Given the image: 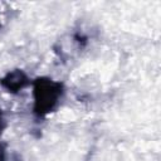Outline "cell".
Here are the masks:
<instances>
[{
  "instance_id": "cell-1",
  "label": "cell",
  "mask_w": 161,
  "mask_h": 161,
  "mask_svg": "<svg viewBox=\"0 0 161 161\" xmlns=\"http://www.w3.org/2000/svg\"><path fill=\"white\" fill-rule=\"evenodd\" d=\"M33 113L43 119L53 113L64 97V84L49 77H38L33 82Z\"/></svg>"
},
{
  "instance_id": "cell-2",
  "label": "cell",
  "mask_w": 161,
  "mask_h": 161,
  "mask_svg": "<svg viewBox=\"0 0 161 161\" xmlns=\"http://www.w3.org/2000/svg\"><path fill=\"white\" fill-rule=\"evenodd\" d=\"M30 79L28 74L21 69H13L9 70L5 75L0 78V86L11 94H18L24 88L30 84Z\"/></svg>"
},
{
  "instance_id": "cell-3",
  "label": "cell",
  "mask_w": 161,
  "mask_h": 161,
  "mask_svg": "<svg viewBox=\"0 0 161 161\" xmlns=\"http://www.w3.org/2000/svg\"><path fill=\"white\" fill-rule=\"evenodd\" d=\"M4 127H5V118H4L3 109L0 108V135H1V132H3V130H4Z\"/></svg>"
}]
</instances>
